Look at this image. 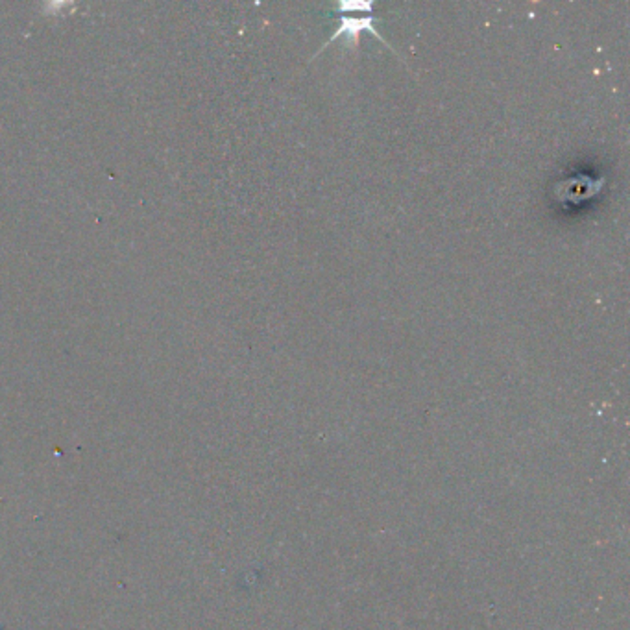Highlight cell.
<instances>
[{
	"label": "cell",
	"mask_w": 630,
	"mask_h": 630,
	"mask_svg": "<svg viewBox=\"0 0 630 630\" xmlns=\"http://www.w3.org/2000/svg\"><path fill=\"white\" fill-rule=\"evenodd\" d=\"M336 8H339L340 11H344V15L348 14V11H368V14H371L374 4H371V2H368V0H364V2L346 0V2H340V4H336Z\"/></svg>",
	"instance_id": "obj_2"
},
{
	"label": "cell",
	"mask_w": 630,
	"mask_h": 630,
	"mask_svg": "<svg viewBox=\"0 0 630 630\" xmlns=\"http://www.w3.org/2000/svg\"><path fill=\"white\" fill-rule=\"evenodd\" d=\"M371 23H374V17H371V15H366V17H359V19L348 17V15H342V21H340L339 30H336L335 34H333V36L329 37V41H327V43L322 46V49H326L327 45H331V41L336 39V37H340V36H348L349 39H351V43H354V46H357L359 45V34H361V31H371L374 36L379 37V39L383 41L384 45L390 46L389 43H386V39H384V37L381 36L379 31H377L376 28H374V24H371ZM322 49H320V50H322ZM390 49H392V46H390Z\"/></svg>",
	"instance_id": "obj_1"
}]
</instances>
